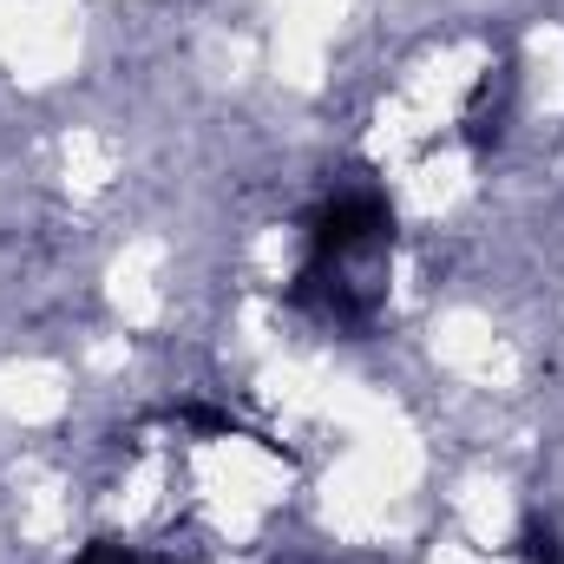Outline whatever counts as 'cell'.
<instances>
[{
	"label": "cell",
	"mask_w": 564,
	"mask_h": 564,
	"mask_svg": "<svg viewBox=\"0 0 564 564\" xmlns=\"http://www.w3.org/2000/svg\"><path fill=\"white\" fill-rule=\"evenodd\" d=\"M79 564H144V558H139V552H126V545H93Z\"/></svg>",
	"instance_id": "cell-3"
},
{
	"label": "cell",
	"mask_w": 564,
	"mask_h": 564,
	"mask_svg": "<svg viewBox=\"0 0 564 564\" xmlns=\"http://www.w3.org/2000/svg\"><path fill=\"white\" fill-rule=\"evenodd\" d=\"M315 257H308V270H328V263H348L355 250H375V243H388V210H381V197H341V204H328L322 217H315Z\"/></svg>",
	"instance_id": "cell-1"
},
{
	"label": "cell",
	"mask_w": 564,
	"mask_h": 564,
	"mask_svg": "<svg viewBox=\"0 0 564 564\" xmlns=\"http://www.w3.org/2000/svg\"><path fill=\"white\" fill-rule=\"evenodd\" d=\"M519 558L525 564H564V539L552 525H525V532H519Z\"/></svg>",
	"instance_id": "cell-2"
}]
</instances>
